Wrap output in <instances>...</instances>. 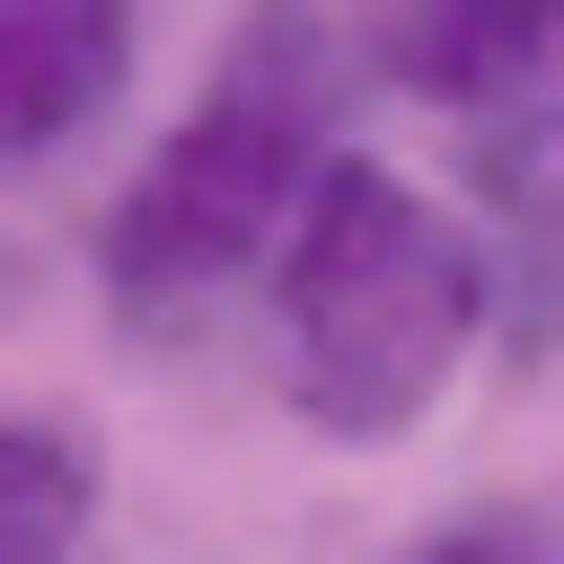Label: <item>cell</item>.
I'll return each instance as SVG.
<instances>
[{
    "mask_svg": "<svg viewBox=\"0 0 564 564\" xmlns=\"http://www.w3.org/2000/svg\"><path fill=\"white\" fill-rule=\"evenodd\" d=\"M348 109H369L348 0H261V22L196 66V109L87 196V282H109V326H131V348L239 326V304H261V261H282V217L348 174Z\"/></svg>",
    "mask_w": 564,
    "mask_h": 564,
    "instance_id": "cell-1",
    "label": "cell"
},
{
    "mask_svg": "<svg viewBox=\"0 0 564 564\" xmlns=\"http://www.w3.org/2000/svg\"><path fill=\"white\" fill-rule=\"evenodd\" d=\"M261 391L304 434H348V456H391V434H434L456 391L499 369V239L456 174H413V152H348L326 196L282 217V261H261Z\"/></svg>",
    "mask_w": 564,
    "mask_h": 564,
    "instance_id": "cell-2",
    "label": "cell"
},
{
    "mask_svg": "<svg viewBox=\"0 0 564 564\" xmlns=\"http://www.w3.org/2000/svg\"><path fill=\"white\" fill-rule=\"evenodd\" d=\"M543 44H564V0H348V66L391 109H434L456 152H499L543 109Z\"/></svg>",
    "mask_w": 564,
    "mask_h": 564,
    "instance_id": "cell-3",
    "label": "cell"
},
{
    "mask_svg": "<svg viewBox=\"0 0 564 564\" xmlns=\"http://www.w3.org/2000/svg\"><path fill=\"white\" fill-rule=\"evenodd\" d=\"M131 66H152V0H0V196L131 131Z\"/></svg>",
    "mask_w": 564,
    "mask_h": 564,
    "instance_id": "cell-4",
    "label": "cell"
},
{
    "mask_svg": "<svg viewBox=\"0 0 564 564\" xmlns=\"http://www.w3.org/2000/svg\"><path fill=\"white\" fill-rule=\"evenodd\" d=\"M0 564H109V478L66 413H0Z\"/></svg>",
    "mask_w": 564,
    "mask_h": 564,
    "instance_id": "cell-5",
    "label": "cell"
},
{
    "mask_svg": "<svg viewBox=\"0 0 564 564\" xmlns=\"http://www.w3.org/2000/svg\"><path fill=\"white\" fill-rule=\"evenodd\" d=\"M413 564H564V543H543V521H434Z\"/></svg>",
    "mask_w": 564,
    "mask_h": 564,
    "instance_id": "cell-6",
    "label": "cell"
},
{
    "mask_svg": "<svg viewBox=\"0 0 564 564\" xmlns=\"http://www.w3.org/2000/svg\"><path fill=\"white\" fill-rule=\"evenodd\" d=\"M499 152H521V174H543V196H564V44H543V109H521V131H499Z\"/></svg>",
    "mask_w": 564,
    "mask_h": 564,
    "instance_id": "cell-7",
    "label": "cell"
}]
</instances>
